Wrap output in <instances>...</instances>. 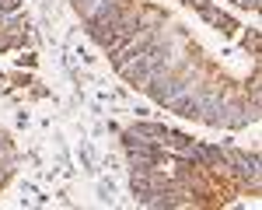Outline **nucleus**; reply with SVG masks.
Here are the masks:
<instances>
[{
    "instance_id": "f257e3e1",
    "label": "nucleus",
    "mask_w": 262,
    "mask_h": 210,
    "mask_svg": "<svg viewBox=\"0 0 262 210\" xmlns=\"http://www.w3.org/2000/svg\"><path fill=\"white\" fill-rule=\"evenodd\" d=\"M238 7H245V11H259V0H234Z\"/></svg>"
},
{
    "instance_id": "f03ea898",
    "label": "nucleus",
    "mask_w": 262,
    "mask_h": 210,
    "mask_svg": "<svg viewBox=\"0 0 262 210\" xmlns=\"http://www.w3.org/2000/svg\"><path fill=\"white\" fill-rule=\"evenodd\" d=\"M185 4H192V7H196V11H200V7H206V4H210V0H185Z\"/></svg>"
}]
</instances>
